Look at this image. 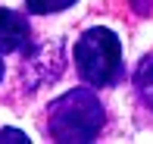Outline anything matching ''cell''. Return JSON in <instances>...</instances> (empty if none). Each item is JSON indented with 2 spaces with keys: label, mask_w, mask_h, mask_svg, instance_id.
<instances>
[{
  "label": "cell",
  "mask_w": 153,
  "mask_h": 144,
  "mask_svg": "<svg viewBox=\"0 0 153 144\" xmlns=\"http://www.w3.org/2000/svg\"><path fill=\"white\" fill-rule=\"evenodd\" d=\"M103 104L91 88H75L53 100L47 110V132L53 141L72 144V141H94L103 128Z\"/></svg>",
  "instance_id": "1"
},
{
  "label": "cell",
  "mask_w": 153,
  "mask_h": 144,
  "mask_svg": "<svg viewBox=\"0 0 153 144\" xmlns=\"http://www.w3.org/2000/svg\"><path fill=\"white\" fill-rule=\"evenodd\" d=\"M75 66L91 88H103L119 75L122 44L109 28H88L75 44Z\"/></svg>",
  "instance_id": "2"
},
{
  "label": "cell",
  "mask_w": 153,
  "mask_h": 144,
  "mask_svg": "<svg viewBox=\"0 0 153 144\" xmlns=\"http://www.w3.org/2000/svg\"><path fill=\"white\" fill-rule=\"evenodd\" d=\"M28 35H31V28L25 22V16H19L13 10H0V57L22 50L28 44Z\"/></svg>",
  "instance_id": "3"
},
{
  "label": "cell",
  "mask_w": 153,
  "mask_h": 144,
  "mask_svg": "<svg viewBox=\"0 0 153 144\" xmlns=\"http://www.w3.org/2000/svg\"><path fill=\"white\" fill-rule=\"evenodd\" d=\"M134 85H137V91H141L144 104L153 110V53L141 60V66H137V72H134Z\"/></svg>",
  "instance_id": "4"
},
{
  "label": "cell",
  "mask_w": 153,
  "mask_h": 144,
  "mask_svg": "<svg viewBox=\"0 0 153 144\" xmlns=\"http://www.w3.org/2000/svg\"><path fill=\"white\" fill-rule=\"evenodd\" d=\"M28 3V13H38V16H50V13L69 10L75 0H25Z\"/></svg>",
  "instance_id": "5"
},
{
  "label": "cell",
  "mask_w": 153,
  "mask_h": 144,
  "mask_svg": "<svg viewBox=\"0 0 153 144\" xmlns=\"http://www.w3.org/2000/svg\"><path fill=\"white\" fill-rule=\"evenodd\" d=\"M0 141H16V144H28V135L16 132V128H0Z\"/></svg>",
  "instance_id": "6"
},
{
  "label": "cell",
  "mask_w": 153,
  "mask_h": 144,
  "mask_svg": "<svg viewBox=\"0 0 153 144\" xmlns=\"http://www.w3.org/2000/svg\"><path fill=\"white\" fill-rule=\"evenodd\" d=\"M0 78H3V63H0Z\"/></svg>",
  "instance_id": "7"
}]
</instances>
